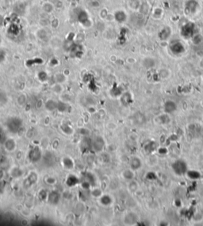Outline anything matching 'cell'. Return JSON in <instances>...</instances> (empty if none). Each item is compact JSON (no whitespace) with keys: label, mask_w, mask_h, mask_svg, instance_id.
<instances>
[{"label":"cell","mask_w":203,"mask_h":226,"mask_svg":"<svg viewBox=\"0 0 203 226\" xmlns=\"http://www.w3.org/2000/svg\"><path fill=\"white\" fill-rule=\"evenodd\" d=\"M57 103L56 101H54L52 100H49L45 104V107H46L47 110L49 111H52V110H55L56 108H57Z\"/></svg>","instance_id":"2e32d148"},{"label":"cell","mask_w":203,"mask_h":226,"mask_svg":"<svg viewBox=\"0 0 203 226\" xmlns=\"http://www.w3.org/2000/svg\"><path fill=\"white\" fill-rule=\"evenodd\" d=\"M37 175L36 173H31L30 175L28 176L26 180L24 181V185L25 187H30L31 185L33 184L34 183L37 182Z\"/></svg>","instance_id":"ba28073f"},{"label":"cell","mask_w":203,"mask_h":226,"mask_svg":"<svg viewBox=\"0 0 203 226\" xmlns=\"http://www.w3.org/2000/svg\"><path fill=\"white\" fill-rule=\"evenodd\" d=\"M164 112H166L167 114H171L173 113L177 110V105L176 103L173 101V100H167L166 102L164 103Z\"/></svg>","instance_id":"8992f818"},{"label":"cell","mask_w":203,"mask_h":226,"mask_svg":"<svg viewBox=\"0 0 203 226\" xmlns=\"http://www.w3.org/2000/svg\"><path fill=\"white\" fill-rule=\"evenodd\" d=\"M130 165H131V168L133 170H137L138 168H140L141 166V161L138 157H133L131 160L130 162Z\"/></svg>","instance_id":"4fadbf2b"},{"label":"cell","mask_w":203,"mask_h":226,"mask_svg":"<svg viewBox=\"0 0 203 226\" xmlns=\"http://www.w3.org/2000/svg\"><path fill=\"white\" fill-rule=\"evenodd\" d=\"M186 174H187V176H188L190 179L191 180H198V179H200L202 175H201V173L198 171H194V170H191V171H187L186 172Z\"/></svg>","instance_id":"5bb4252c"},{"label":"cell","mask_w":203,"mask_h":226,"mask_svg":"<svg viewBox=\"0 0 203 226\" xmlns=\"http://www.w3.org/2000/svg\"><path fill=\"white\" fill-rule=\"evenodd\" d=\"M115 19L117 20V22H124L126 20V17H127V16H126V14H125V13L123 11V10H118V11H117L116 12V14H115Z\"/></svg>","instance_id":"7c38bea8"},{"label":"cell","mask_w":203,"mask_h":226,"mask_svg":"<svg viewBox=\"0 0 203 226\" xmlns=\"http://www.w3.org/2000/svg\"><path fill=\"white\" fill-rule=\"evenodd\" d=\"M8 130L12 133H17L22 129V120L18 117H11L7 123Z\"/></svg>","instance_id":"6da1fadb"},{"label":"cell","mask_w":203,"mask_h":226,"mask_svg":"<svg viewBox=\"0 0 203 226\" xmlns=\"http://www.w3.org/2000/svg\"><path fill=\"white\" fill-rule=\"evenodd\" d=\"M41 150L38 147H34L30 150L29 153V157L32 162H38L41 159Z\"/></svg>","instance_id":"5b68a950"},{"label":"cell","mask_w":203,"mask_h":226,"mask_svg":"<svg viewBox=\"0 0 203 226\" xmlns=\"http://www.w3.org/2000/svg\"><path fill=\"white\" fill-rule=\"evenodd\" d=\"M123 176L126 180H132L134 177V174L132 173V171L130 170H125L124 173H123Z\"/></svg>","instance_id":"e0dca14e"},{"label":"cell","mask_w":203,"mask_h":226,"mask_svg":"<svg viewBox=\"0 0 203 226\" xmlns=\"http://www.w3.org/2000/svg\"><path fill=\"white\" fill-rule=\"evenodd\" d=\"M148 64H149V65H148V68H150V67H152V66H154L155 63H154V61H153V59H152V58H146L144 62V66H145V67H147Z\"/></svg>","instance_id":"44dd1931"},{"label":"cell","mask_w":203,"mask_h":226,"mask_svg":"<svg viewBox=\"0 0 203 226\" xmlns=\"http://www.w3.org/2000/svg\"><path fill=\"white\" fill-rule=\"evenodd\" d=\"M91 4H92L91 6H94V7H98V6H99V4H100V3H98V1H93Z\"/></svg>","instance_id":"d4e9b609"},{"label":"cell","mask_w":203,"mask_h":226,"mask_svg":"<svg viewBox=\"0 0 203 226\" xmlns=\"http://www.w3.org/2000/svg\"><path fill=\"white\" fill-rule=\"evenodd\" d=\"M195 25L192 22H188L183 26L181 30V34L183 36V37L186 39H190L195 35Z\"/></svg>","instance_id":"7a4b0ae2"},{"label":"cell","mask_w":203,"mask_h":226,"mask_svg":"<svg viewBox=\"0 0 203 226\" xmlns=\"http://www.w3.org/2000/svg\"><path fill=\"white\" fill-rule=\"evenodd\" d=\"M193 42L194 44H199L202 42V37L199 34H195L192 37Z\"/></svg>","instance_id":"ac0fdd59"},{"label":"cell","mask_w":203,"mask_h":226,"mask_svg":"<svg viewBox=\"0 0 203 226\" xmlns=\"http://www.w3.org/2000/svg\"><path fill=\"white\" fill-rule=\"evenodd\" d=\"M7 140V137H6V134L3 129L0 127V143L3 144Z\"/></svg>","instance_id":"7402d4cb"},{"label":"cell","mask_w":203,"mask_h":226,"mask_svg":"<svg viewBox=\"0 0 203 226\" xmlns=\"http://www.w3.org/2000/svg\"><path fill=\"white\" fill-rule=\"evenodd\" d=\"M187 8L190 10V12L191 13H194L196 12V10H197V7H198V3L194 1V0H191V1H189L188 3H187Z\"/></svg>","instance_id":"9a60e30c"},{"label":"cell","mask_w":203,"mask_h":226,"mask_svg":"<svg viewBox=\"0 0 203 226\" xmlns=\"http://www.w3.org/2000/svg\"><path fill=\"white\" fill-rule=\"evenodd\" d=\"M172 168L177 175H183L187 172V166L183 160H179L172 165Z\"/></svg>","instance_id":"3957f363"},{"label":"cell","mask_w":203,"mask_h":226,"mask_svg":"<svg viewBox=\"0 0 203 226\" xmlns=\"http://www.w3.org/2000/svg\"><path fill=\"white\" fill-rule=\"evenodd\" d=\"M2 52H3V51H0V60H2V59L3 58V57H4Z\"/></svg>","instance_id":"484cf974"},{"label":"cell","mask_w":203,"mask_h":226,"mask_svg":"<svg viewBox=\"0 0 203 226\" xmlns=\"http://www.w3.org/2000/svg\"><path fill=\"white\" fill-rule=\"evenodd\" d=\"M104 146V141L101 137H97L93 143V147L96 151H101Z\"/></svg>","instance_id":"30bf717a"},{"label":"cell","mask_w":203,"mask_h":226,"mask_svg":"<svg viewBox=\"0 0 203 226\" xmlns=\"http://www.w3.org/2000/svg\"><path fill=\"white\" fill-rule=\"evenodd\" d=\"M4 146H5V148L8 151H13L16 147V143H15L14 139H9L6 140L5 142H4Z\"/></svg>","instance_id":"8fae6325"},{"label":"cell","mask_w":203,"mask_h":226,"mask_svg":"<svg viewBox=\"0 0 203 226\" xmlns=\"http://www.w3.org/2000/svg\"><path fill=\"white\" fill-rule=\"evenodd\" d=\"M71 161V159H68V158H67V159H64V165L66 166L67 168H72V166L73 165H69V162Z\"/></svg>","instance_id":"603a6c76"},{"label":"cell","mask_w":203,"mask_h":226,"mask_svg":"<svg viewBox=\"0 0 203 226\" xmlns=\"http://www.w3.org/2000/svg\"><path fill=\"white\" fill-rule=\"evenodd\" d=\"M159 153H160V154H166L167 152V149L166 148H164V147H162V148H159Z\"/></svg>","instance_id":"cb8c5ba5"},{"label":"cell","mask_w":203,"mask_h":226,"mask_svg":"<svg viewBox=\"0 0 203 226\" xmlns=\"http://www.w3.org/2000/svg\"><path fill=\"white\" fill-rule=\"evenodd\" d=\"M171 33V29L169 27H164V29H161V31L159 32V37L162 40H166L167 38L170 37V35Z\"/></svg>","instance_id":"9c48e42d"},{"label":"cell","mask_w":203,"mask_h":226,"mask_svg":"<svg viewBox=\"0 0 203 226\" xmlns=\"http://www.w3.org/2000/svg\"><path fill=\"white\" fill-rule=\"evenodd\" d=\"M48 200H49V203H51L52 205L58 204V202L60 200V194L58 193L57 191H52L50 193L48 197Z\"/></svg>","instance_id":"52a82bcc"},{"label":"cell","mask_w":203,"mask_h":226,"mask_svg":"<svg viewBox=\"0 0 203 226\" xmlns=\"http://www.w3.org/2000/svg\"><path fill=\"white\" fill-rule=\"evenodd\" d=\"M67 108H68V105L67 104L64 102H60L58 105H57V108L59 110L60 112H66Z\"/></svg>","instance_id":"d6986e66"},{"label":"cell","mask_w":203,"mask_h":226,"mask_svg":"<svg viewBox=\"0 0 203 226\" xmlns=\"http://www.w3.org/2000/svg\"><path fill=\"white\" fill-rule=\"evenodd\" d=\"M43 9H44V10L45 11V12L47 13H50L52 11V10H53V6L52 5L51 3H45V4H44V6H43Z\"/></svg>","instance_id":"ffe728a7"},{"label":"cell","mask_w":203,"mask_h":226,"mask_svg":"<svg viewBox=\"0 0 203 226\" xmlns=\"http://www.w3.org/2000/svg\"><path fill=\"white\" fill-rule=\"evenodd\" d=\"M170 50L175 55H180L185 51V47L182 42L179 40H174L170 44Z\"/></svg>","instance_id":"277c9868"}]
</instances>
